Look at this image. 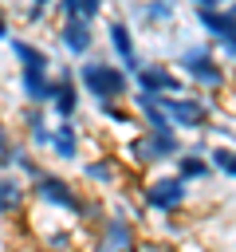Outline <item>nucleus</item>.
Returning a JSON list of instances; mask_svg holds the SVG:
<instances>
[{
	"label": "nucleus",
	"mask_w": 236,
	"mask_h": 252,
	"mask_svg": "<svg viewBox=\"0 0 236 252\" xmlns=\"http://www.w3.org/2000/svg\"><path fill=\"white\" fill-rule=\"evenodd\" d=\"M24 4H28V8H39V12H51V8H55V0H24Z\"/></svg>",
	"instance_id": "23"
},
{
	"label": "nucleus",
	"mask_w": 236,
	"mask_h": 252,
	"mask_svg": "<svg viewBox=\"0 0 236 252\" xmlns=\"http://www.w3.org/2000/svg\"><path fill=\"white\" fill-rule=\"evenodd\" d=\"M106 43H110V59H114L118 67H126L130 79H134V71H138L146 59H142V51H138V32L130 28L126 16H110V20H106Z\"/></svg>",
	"instance_id": "8"
},
{
	"label": "nucleus",
	"mask_w": 236,
	"mask_h": 252,
	"mask_svg": "<svg viewBox=\"0 0 236 252\" xmlns=\"http://www.w3.org/2000/svg\"><path fill=\"white\" fill-rule=\"evenodd\" d=\"M173 67L185 75L189 87L205 91V94H220L228 87V63H220L212 43H185L173 59Z\"/></svg>",
	"instance_id": "3"
},
{
	"label": "nucleus",
	"mask_w": 236,
	"mask_h": 252,
	"mask_svg": "<svg viewBox=\"0 0 236 252\" xmlns=\"http://www.w3.org/2000/svg\"><path fill=\"white\" fill-rule=\"evenodd\" d=\"M208 161H212V173H224L236 181V146H208Z\"/></svg>",
	"instance_id": "19"
},
{
	"label": "nucleus",
	"mask_w": 236,
	"mask_h": 252,
	"mask_svg": "<svg viewBox=\"0 0 236 252\" xmlns=\"http://www.w3.org/2000/svg\"><path fill=\"white\" fill-rule=\"evenodd\" d=\"M8 146H12V126H8V118L0 114V154H4Z\"/></svg>",
	"instance_id": "22"
},
{
	"label": "nucleus",
	"mask_w": 236,
	"mask_h": 252,
	"mask_svg": "<svg viewBox=\"0 0 236 252\" xmlns=\"http://www.w3.org/2000/svg\"><path fill=\"white\" fill-rule=\"evenodd\" d=\"M173 173H177V177H185L189 185H201V181H208V177H212L208 146H205V142H193V146H185V150L173 158Z\"/></svg>",
	"instance_id": "17"
},
{
	"label": "nucleus",
	"mask_w": 236,
	"mask_h": 252,
	"mask_svg": "<svg viewBox=\"0 0 236 252\" xmlns=\"http://www.w3.org/2000/svg\"><path fill=\"white\" fill-rule=\"evenodd\" d=\"M216 4H220V8H224V4H232V0H216Z\"/></svg>",
	"instance_id": "26"
},
{
	"label": "nucleus",
	"mask_w": 236,
	"mask_h": 252,
	"mask_svg": "<svg viewBox=\"0 0 236 252\" xmlns=\"http://www.w3.org/2000/svg\"><path fill=\"white\" fill-rule=\"evenodd\" d=\"M55 43L63 47V55H71V59H87V55H94V24L83 20V16L55 20Z\"/></svg>",
	"instance_id": "10"
},
{
	"label": "nucleus",
	"mask_w": 236,
	"mask_h": 252,
	"mask_svg": "<svg viewBox=\"0 0 236 252\" xmlns=\"http://www.w3.org/2000/svg\"><path fill=\"white\" fill-rule=\"evenodd\" d=\"M130 177V165L118 158V154H98L90 161H83V181H90L94 189H106V193H118Z\"/></svg>",
	"instance_id": "11"
},
{
	"label": "nucleus",
	"mask_w": 236,
	"mask_h": 252,
	"mask_svg": "<svg viewBox=\"0 0 236 252\" xmlns=\"http://www.w3.org/2000/svg\"><path fill=\"white\" fill-rule=\"evenodd\" d=\"M138 24L146 32H165L177 24V0H142L138 4Z\"/></svg>",
	"instance_id": "18"
},
{
	"label": "nucleus",
	"mask_w": 236,
	"mask_h": 252,
	"mask_svg": "<svg viewBox=\"0 0 236 252\" xmlns=\"http://www.w3.org/2000/svg\"><path fill=\"white\" fill-rule=\"evenodd\" d=\"M134 91H146V94H185L189 83H185V75L169 59H153V63H142L134 71Z\"/></svg>",
	"instance_id": "7"
},
{
	"label": "nucleus",
	"mask_w": 236,
	"mask_h": 252,
	"mask_svg": "<svg viewBox=\"0 0 236 252\" xmlns=\"http://www.w3.org/2000/svg\"><path fill=\"white\" fill-rule=\"evenodd\" d=\"M185 150V138L177 134V130H134L126 142H122V161L130 165V169H157V165H165V161H173L177 154Z\"/></svg>",
	"instance_id": "2"
},
{
	"label": "nucleus",
	"mask_w": 236,
	"mask_h": 252,
	"mask_svg": "<svg viewBox=\"0 0 236 252\" xmlns=\"http://www.w3.org/2000/svg\"><path fill=\"white\" fill-rule=\"evenodd\" d=\"M94 240L106 244L110 252H142V228H138V220H130L126 213H114V209L102 217Z\"/></svg>",
	"instance_id": "9"
},
{
	"label": "nucleus",
	"mask_w": 236,
	"mask_h": 252,
	"mask_svg": "<svg viewBox=\"0 0 236 252\" xmlns=\"http://www.w3.org/2000/svg\"><path fill=\"white\" fill-rule=\"evenodd\" d=\"M51 110L47 106H31V102H24V110H20V138L35 150V154H47V142H51Z\"/></svg>",
	"instance_id": "14"
},
{
	"label": "nucleus",
	"mask_w": 236,
	"mask_h": 252,
	"mask_svg": "<svg viewBox=\"0 0 236 252\" xmlns=\"http://www.w3.org/2000/svg\"><path fill=\"white\" fill-rule=\"evenodd\" d=\"M75 79L83 87V98H90L94 106H106V102H126L130 91H134V79L126 67H118L114 59L106 55H87L79 59L75 67Z\"/></svg>",
	"instance_id": "1"
},
{
	"label": "nucleus",
	"mask_w": 236,
	"mask_h": 252,
	"mask_svg": "<svg viewBox=\"0 0 236 252\" xmlns=\"http://www.w3.org/2000/svg\"><path fill=\"white\" fill-rule=\"evenodd\" d=\"M8 47H12V55H16L20 75H55L51 55H47L43 43H35V39H28V35H12Z\"/></svg>",
	"instance_id": "15"
},
{
	"label": "nucleus",
	"mask_w": 236,
	"mask_h": 252,
	"mask_svg": "<svg viewBox=\"0 0 236 252\" xmlns=\"http://www.w3.org/2000/svg\"><path fill=\"white\" fill-rule=\"evenodd\" d=\"M161 106H165V114H169V122H173L177 134H205L212 126V118L220 114L216 102L205 98V91L201 94H193V91H185V94H161Z\"/></svg>",
	"instance_id": "5"
},
{
	"label": "nucleus",
	"mask_w": 236,
	"mask_h": 252,
	"mask_svg": "<svg viewBox=\"0 0 236 252\" xmlns=\"http://www.w3.org/2000/svg\"><path fill=\"white\" fill-rule=\"evenodd\" d=\"M28 205H31V197H28V181H24L16 169H0V220L24 217Z\"/></svg>",
	"instance_id": "16"
},
{
	"label": "nucleus",
	"mask_w": 236,
	"mask_h": 252,
	"mask_svg": "<svg viewBox=\"0 0 236 252\" xmlns=\"http://www.w3.org/2000/svg\"><path fill=\"white\" fill-rule=\"evenodd\" d=\"M102 12H106V0H79V16L83 20H102Z\"/></svg>",
	"instance_id": "20"
},
{
	"label": "nucleus",
	"mask_w": 236,
	"mask_h": 252,
	"mask_svg": "<svg viewBox=\"0 0 236 252\" xmlns=\"http://www.w3.org/2000/svg\"><path fill=\"white\" fill-rule=\"evenodd\" d=\"M224 8H228V12H232V16H236V0H232V4H224Z\"/></svg>",
	"instance_id": "25"
},
{
	"label": "nucleus",
	"mask_w": 236,
	"mask_h": 252,
	"mask_svg": "<svg viewBox=\"0 0 236 252\" xmlns=\"http://www.w3.org/2000/svg\"><path fill=\"white\" fill-rule=\"evenodd\" d=\"M0 39H12V16L4 4H0Z\"/></svg>",
	"instance_id": "21"
},
{
	"label": "nucleus",
	"mask_w": 236,
	"mask_h": 252,
	"mask_svg": "<svg viewBox=\"0 0 236 252\" xmlns=\"http://www.w3.org/2000/svg\"><path fill=\"white\" fill-rule=\"evenodd\" d=\"M47 158L59 165H75L83 161V134L75 118H55L51 126V142H47Z\"/></svg>",
	"instance_id": "12"
},
{
	"label": "nucleus",
	"mask_w": 236,
	"mask_h": 252,
	"mask_svg": "<svg viewBox=\"0 0 236 252\" xmlns=\"http://www.w3.org/2000/svg\"><path fill=\"white\" fill-rule=\"evenodd\" d=\"M189 181L177 177V173H161V169H149L138 185V197H142V209L146 213H157V217H177L185 205H189Z\"/></svg>",
	"instance_id": "4"
},
{
	"label": "nucleus",
	"mask_w": 236,
	"mask_h": 252,
	"mask_svg": "<svg viewBox=\"0 0 236 252\" xmlns=\"http://www.w3.org/2000/svg\"><path fill=\"white\" fill-rule=\"evenodd\" d=\"M79 106H83V87L75 79V67H59L47 110H51V118H79Z\"/></svg>",
	"instance_id": "13"
},
{
	"label": "nucleus",
	"mask_w": 236,
	"mask_h": 252,
	"mask_svg": "<svg viewBox=\"0 0 236 252\" xmlns=\"http://www.w3.org/2000/svg\"><path fill=\"white\" fill-rule=\"evenodd\" d=\"M232 67H236V59H232Z\"/></svg>",
	"instance_id": "27"
},
{
	"label": "nucleus",
	"mask_w": 236,
	"mask_h": 252,
	"mask_svg": "<svg viewBox=\"0 0 236 252\" xmlns=\"http://www.w3.org/2000/svg\"><path fill=\"white\" fill-rule=\"evenodd\" d=\"M193 20H197V28L208 35V43H212L220 55L236 59V16H232L228 8H220V4L193 8Z\"/></svg>",
	"instance_id": "6"
},
{
	"label": "nucleus",
	"mask_w": 236,
	"mask_h": 252,
	"mask_svg": "<svg viewBox=\"0 0 236 252\" xmlns=\"http://www.w3.org/2000/svg\"><path fill=\"white\" fill-rule=\"evenodd\" d=\"M193 8H208V4H216V0H189Z\"/></svg>",
	"instance_id": "24"
}]
</instances>
